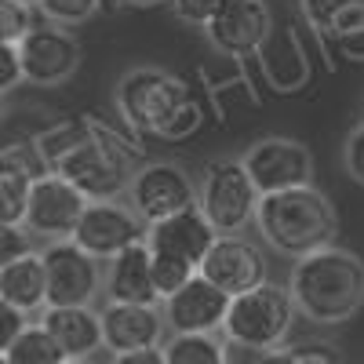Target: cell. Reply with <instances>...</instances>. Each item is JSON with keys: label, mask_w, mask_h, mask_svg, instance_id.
Listing matches in <instances>:
<instances>
[{"label": "cell", "mask_w": 364, "mask_h": 364, "mask_svg": "<svg viewBox=\"0 0 364 364\" xmlns=\"http://www.w3.org/2000/svg\"><path fill=\"white\" fill-rule=\"evenodd\" d=\"M37 146L51 175H63L87 200H117L128 193L132 175L139 171L128 139L99 124L95 117L58 120L37 135Z\"/></svg>", "instance_id": "obj_1"}, {"label": "cell", "mask_w": 364, "mask_h": 364, "mask_svg": "<svg viewBox=\"0 0 364 364\" xmlns=\"http://www.w3.org/2000/svg\"><path fill=\"white\" fill-rule=\"evenodd\" d=\"M113 102H117L120 120L132 132L171 139V142L190 139L204 120L190 84L161 66H135L128 73H120L113 87Z\"/></svg>", "instance_id": "obj_2"}, {"label": "cell", "mask_w": 364, "mask_h": 364, "mask_svg": "<svg viewBox=\"0 0 364 364\" xmlns=\"http://www.w3.org/2000/svg\"><path fill=\"white\" fill-rule=\"evenodd\" d=\"M288 291L299 317L324 328L346 324L364 306V262L339 245L321 248L314 255L295 259Z\"/></svg>", "instance_id": "obj_3"}, {"label": "cell", "mask_w": 364, "mask_h": 364, "mask_svg": "<svg viewBox=\"0 0 364 364\" xmlns=\"http://www.w3.org/2000/svg\"><path fill=\"white\" fill-rule=\"evenodd\" d=\"M255 226L273 252L302 259L336 245L339 215H336V204L317 186H299L284 193H266L255 211Z\"/></svg>", "instance_id": "obj_4"}, {"label": "cell", "mask_w": 364, "mask_h": 364, "mask_svg": "<svg viewBox=\"0 0 364 364\" xmlns=\"http://www.w3.org/2000/svg\"><path fill=\"white\" fill-rule=\"evenodd\" d=\"M299 310L291 302V291L284 284H259L245 295L230 299L226 310V324H223V339L230 346H240L248 353H262V350H281L284 339L291 336Z\"/></svg>", "instance_id": "obj_5"}, {"label": "cell", "mask_w": 364, "mask_h": 364, "mask_svg": "<svg viewBox=\"0 0 364 364\" xmlns=\"http://www.w3.org/2000/svg\"><path fill=\"white\" fill-rule=\"evenodd\" d=\"M259 200L262 193L255 190L240 157H219L204 164L200 182H197V208L219 237L245 233L255 223Z\"/></svg>", "instance_id": "obj_6"}, {"label": "cell", "mask_w": 364, "mask_h": 364, "mask_svg": "<svg viewBox=\"0 0 364 364\" xmlns=\"http://www.w3.org/2000/svg\"><path fill=\"white\" fill-rule=\"evenodd\" d=\"M128 208L146 226L171 219L186 208H197V182L175 161H149L132 175Z\"/></svg>", "instance_id": "obj_7"}, {"label": "cell", "mask_w": 364, "mask_h": 364, "mask_svg": "<svg viewBox=\"0 0 364 364\" xmlns=\"http://www.w3.org/2000/svg\"><path fill=\"white\" fill-rule=\"evenodd\" d=\"M255 182V190L266 193H284L299 186H314V154L306 142L288 139V135H266L248 146L240 157Z\"/></svg>", "instance_id": "obj_8"}, {"label": "cell", "mask_w": 364, "mask_h": 364, "mask_svg": "<svg viewBox=\"0 0 364 364\" xmlns=\"http://www.w3.org/2000/svg\"><path fill=\"white\" fill-rule=\"evenodd\" d=\"M146 240V223L120 200H87L84 215L73 230V245L95 262H109Z\"/></svg>", "instance_id": "obj_9"}, {"label": "cell", "mask_w": 364, "mask_h": 364, "mask_svg": "<svg viewBox=\"0 0 364 364\" xmlns=\"http://www.w3.org/2000/svg\"><path fill=\"white\" fill-rule=\"evenodd\" d=\"M41 262H44V277H48L44 306H91L95 295L102 291V262L80 252L73 240L44 245Z\"/></svg>", "instance_id": "obj_10"}, {"label": "cell", "mask_w": 364, "mask_h": 364, "mask_svg": "<svg viewBox=\"0 0 364 364\" xmlns=\"http://www.w3.org/2000/svg\"><path fill=\"white\" fill-rule=\"evenodd\" d=\"M197 273L208 284L226 291L230 299H237L269 281V259L245 233H226V237H215V245L208 248Z\"/></svg>", "instance_id": "obj_11"}, {"label": "cell", "mask_w": 364, "mask_h": 364, "mask_svg": "<svg viewBox=\"0 0 364 364\" xmlns=\"http://www.w3.org/2000/svg\"><path fill=\"white\" fill-rule=\"evenodd\" d=\"M87 208V197L70 186L63 175H44L29 186V200H26V219L22 226L55 245V240H73V230Z\"/></svg>", "instance_id": "obj_12"}, {"label": "cell", "mask_w": 364, "mask_h": 364, "mask_svg": "<svg viewBox=\"0 0 364 364\" xmlns=\"http://www.w3.org/2000/svg\"><path fill=\"white\" fill-rule=\"evenodd\" d=\"M18 58H22L26 84L58 87V84L73 80V73L80 70L84 48L73 37V29H58V26L44 22L26 33V41L18 44Z\"/></svg>", "instance_id": "obj_13"}, {"label": "cell", "mask_w": 364, "mask_h": 364, "mask_svg": "<svg viewBox=\"0 0 364 364\" xmlns=\"http://www.w3.org/2000/svg\"><path fill=\"white\" fill-rule=\"evenodd\" d=\"M226 310H230V295L219 291L215 284H208L200 273L186 288H178L161 302L164 328L171 336H215L226 324Z\"/></svg>", "instance_id": "obj_14"}, {"label": "cell", "mask_w": 364, "mask_h": 364, "mask_svg": "<svg viewBox=\"0 0 364 364\" xmlns=\"http://www.w3.org/2000/svg\"><path fill=\"white\" fill-rule=\"evenodd\" d=\"M204 33L215 51L245 58V55H255L269 41L273 15L266 8V0H226V8L211 18Z\"/></svg>", "instance_id": "obj_15"}, {"label": "cell", "mask_w": 364, "mask_h": 364, "mask_svg": "<svg viewBox=\"0 0 364 364\" xmlns=\"http://www.w3.org/2000/svg\"><path fill=\"white\" fill-rule=\"evenodd\" d=\"M215 237L219 233L200 215V208H186L171 219L149 223L146 226V248H149V255H161V259L190 266V269H200L208 248L215 245Z\"/></svg>", "instance_id": "obj_16"}, {"label": "cell", "mask_w": 364, "mask_h": 364, "mask_svg": "<svg viewBox=\"0 0 364 364\" xmlns=\"http://www.w3.org/2000/svg\"><path fill=\"white\" fill-rule=\"evenodd\" d=\"M99 317H102V350H109L113 357L161 346L164 314L157 306H120V302H106Z\"/></svg>", "instance_id": "obj_17"}, {"label": "cell", "mask_w": 364, "mask_h": 364, "mask_svg": "<svg viewBox=\"0 0 364 364\" xmlns=\"http://www.w3.org/2000/svg\"><path fill=\"white\" fill-rule=\"evenodd\" d=\"M102 291L106 302H120V306H157L161 295L154 288V266H149L146 240L106 262Z\"/></svg>", "instance_id": "obj_18"}, {"label": "cell", "mask_w": 364, "mask_h": 364, "mask_svg": "<svg viewBox=\"0 0 364 364\" xmlns=\"http://www.w3.org/2000/svg\"><path fill=\"white\" fill-rule=\"evenodd\" d=\"M37 324L55 339L66 360H91V353L102 350V317L91 306H44Z\"/></svg>", "instance_id": "obj_19"}, {"label": "cell", "mask_w": 364, "mask_h": 364, "mask_svg": "<svg viewBox=\"0 0 364 364\" xmlns=\"http://www.w3.org/2000/svg\"><path fill=\"white\" fill-rule=\"evenodd\" d=\"M0 299L11 302V306L22 310V314L44 310L48 277H44L41 252H37V255H26V259H18V262H11V266L0 269Z\"/></svg>", "instance_id": "obj_20"}, {"label": "cell", "mask_w": 364, "mask_h": 364, "mask_svg": "<svg viewBox=\"0 0 364 364\" xmlns=\"http://www.w3.org/2000/svg\"><path fill=\"white\" fill-rule=\"evenodd\" d=\"M161 350L164 364H230L226 339L219 336H171Z\"/></svg>", "instance_id": "obj_21"}, {"label": "cell", "mask_w": 364, "mask_h": 364, "mask_svg": "<svg viewBox=\"0 0 364 364\" xmlns=\"http://www.w3.org/2000/svg\"><path fill=\"white\" fill-rule=\"evenodd\" d=\"M4 360L8 364H66V353L55 346V339L41 324H29L15 339V346L4 353Z\"/></svg>", "instance_id": "obj_22"}, {"label": "cell", "mask_w": 364, "mask_h": 364, "mask_svg": "<svg viewBox=\"0 0 364 364\" xmlns=\"http://www.w3.org/2000/svg\"><path fill=\"white\" fill-rule=\"evenodd\" d=\"M0 171H11V175L26 178L29 186H33L37 178L51 175V168H48V161L41 154L37 139H18V142L0 146Z\"/></svg>", "instance_id": "obj_23"}, {"label": "cell", "mask_w": 364, "mask_h": 364, "mask_svg": "<svg viewBox=\"0 0 364 364\" xmlns=\"http://www.w3.org/2000/svg\"><path fill=\"white\" fill-rule=\"evenodd\" d=\"M29 4L48 26H58V29H77L102 11L99 0H29Z\"/></svg>", "instance_id": "obj_24"}, {"label": "cell", "mask_w": 364, "mask_h": 364, "mask_svg": "<svg viewBox=\"0 0 364 364\" xmlns=\"http://www.w3.org/2000/svg\"><path fill=\"white\" fill-rule=\"evenodd\" d=\"M37 26V11L26 0H0V44H22L26 33Z\"/></svg>", "instance_id": "obj_25"}, {"label": "cell", "mask_w": 364, "mask_h": 364, "mask_svg": "<svg viewBox=\"0 0 364 364\" xmlns=\"http://www.w3.org/2000/svg\"><path fill=\"white\" fill-rule=\"evenodd\" d=\"M26 200H29V182L11 171H0V226H22Z\"/></svg>", "instance_id": "obj_26"}, {"label": "cell", "mask_w": 364, "mask_h": 364, "mask_svg": "<svg viewBox=\"0 0 364 364\" xmlns=\"http://www.w3.org/2000/svg\"><path fill=\"white\" fill-rule=\"evenodd\" d=\"M364 0H302V15H306V22L317 29V33H331V26H336L346 11L360 8Z\"/></svg>", "instance_id": "obj_27"}, {"label": "cell", "mask_w": 364, "mask_h": 364, "mask_svg": "<svg viewBox=\"0 0 364 364\" xmlns=\"http://www.w3.org/2000/svg\"><path fill=\"white\" fill-rule=\"evenodd\" d=\"M149 266H154V288H157L161 302L197 277V269L182 266V262H171V259H161V255H149Z\"/></svg>", "instance_id": "obj_28"}, {"label": "cell", "mask_w": 364, "mask_h": 364, "mask_svg": "<svg viewBox=\"0 0 364 364\" xmlns=\"http://www.w3.org/2000/svg\"><path fill=\"white\" fill-rule=\"evenodd\" d=\"M33 233L26 226H0V269L26 259V255H37V245H33Z\"/></svg>", "instance_id": "obj_29"}, {"label": "cell", "mask_w": 364, "mask_h": 364, "mask_svg": "<svg viewBox=\"0 0 364 364\" xmlns=\"http://www.w3.org/2000/svg\"><path fill=\"white\" fill-rule=\"evenodd\" d=\"M168 4H171V11H175L178 22H190V26L208 29L211 18L226 8V0H168Z\"/></svg>", "instance_id": "obj_30"}, {"label": "cell", "mask_w": 364, "mask_h": 364, "mask_svg": "<svg viewBox=\"0 0 364 364\" xmlns=\"http://www.w3.org/2000/svg\"><path fill=\"white\" fill-rule=\"evenodd\" d=\"M288 360H291V364H346L336 346L321 343V339H306V343L288 346Z\"/></svg>", "instance_id": "obj_31"}, {"label": "cell", "mask_w": 364, "mask_h": 364, "mask_svg": "<svg viewBox=\"0 0 364 364\" xmlns=\"http://www.w3.org/2000/svg\"><path fill=\"white\" fill-rule=\"evenodd\" d=\"M26 328H29V317H26L22 310H15L11 302L0 299V357L15 346V339L22 336Z\"/></svg>", "instance_id": "obj_32"}, {"label": "cell", "mask_w": 364, "mask_h": 364, "mask_svg": "<svg viewBox=\"0 0 364 364\" xmlns=\"http://www.w3.org/2000/svg\"><path fill=\"white\" fill-rule=\"evenodd\" d=\"M343 164H346L350 178L364 186V120H360V124L346 135V142H343Z\"/></svg>", "instance_id": "obj_33"}, {"label": "cell", "mask_w": 364, "mask_h": 364, "mask_svg": "<svg viewBox=\"0 0 364 364\" xmlns=\"http://www.w3.org/2000/svg\"><path fill=\"white\" fill-rule=\"evenodd\" d=\"M22 58L15 44H0V95H11V91L22 84Z\"/></svg>", "instance_id": "obj_34"}, {"label": "cell", "mask_w": 364, "mask_h": 364, "mask_svg": "<svg viewBox=\"0 0 364 364\" xmlns=\"http://www.w3.org/2000/svg\"><path fill=\"white\" fill-rule=\"evenodd\" d=\"M109 364H164V350L154 346V350H135V353H117Z\"/></svg>", "instance_id": "obj_35"}, {"label": "cell", "mask_w": 364, "mask_h": 364, "mask_svg": "<svg viewBox=\"0 0 364 364\" xmlns=\"http://www.w3.org/2000/svg\"><path fill=\"white\" fill-rule=\"evenodd\" d=\"M248 364H291L288 360V350L281 346V350H262V353H252V360Z\"/></svg>", "instance_id": "obj_36"}, {"label": "cell", "mask_w": 364, "mask_h": 364, "mask_svg": "<svg viewBox=\"0 0 364 364\" xmlns=\"http://www.w3.org/2000/svg\"><path fill=\"white\" fill-rule=\"evenodd\" d=\"M102 4V11H120V8H132L135 0H99Z\"/></svg>", "instance_id": "obj_37"}, {"label": "cell", "mask_w": 364, "mask_h": 364, "mask_svg": "<svg viewBox=\"0 0 364 364\" xmlns=\"http://www.w3.org/2000/svg\"><path fill=\"white\" fill-rule=\"evenodd\" d=\"M4 117H8V95H0V124H4Z\"/></svg>", "instance_id": "obj_38"}, {"label": "cell", "mask_w": 364, "mask_h": 364, "mask_svg": "<svg viewBox=\"0 0 364 364\" xmlns=\"http://www.w3.org/2000/svg\"><path fill=\"white\" fill-rule=\"evenodd\" d=\"M135 4H157V0H135Z\"/></svg>", "instance_id": "obj_39"}, {"label": "cell", "mask_w": 364, "mask_h": 364, "mask_svg": "<svg viewBox=\"0 0 364 364\" xmlns=\"http://www.w3.org/2000/svg\"><path fill=\"white\" fill-rule=\"evenodd\" d=\"M66 364H91V360H66Z\"/></svg>", "instance_id": "obj_40"}, {"label": "cell", "mask_w": 364, "mask_h": 364, "mask_svg": "<svg viewBox=\"0 0 364 364\" xmlns=\"http://www.w3.org/2000/svg\"><path fill=\"white\" fill-rule=\"evenodd\" d=\"M0 364H8V360H4V357H0Z\"/></svg>", "instance_id": "obj_41"}, {"label": "cell", "mask_w": 364, "mask_h": 364, "mask_svg": "<svg viewBox=\"0 0 364 364\" xmlns=\"http://www.w3.org/2000/svg\"><path fill=\"white\" fill-rule=\"evenodd\" d=\"M26 4H29V0H26Z\"/></svg>", "instance_id": "obj_42"}]
</instances>
